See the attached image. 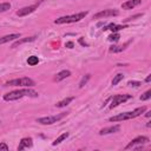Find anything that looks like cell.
<instances>
[{"instance_id": "484cf974", "label": "cell", "mask_w": 151, "mask_h": 151, "mask_svg": "<svg viewBox=\"0 0 151 151\" xmlns=\"http://www.w3.org/2000/svg\"><path fill=\"white\" fill-rule=\"evenodd\" d=\"M127 85H129V86H133V87H138V86H140L142 84H140V81H136V80H130V81L127 83Z\"/></svg>"}, {"instance_id": "9a60e30c", "label": "cell", "mask_w": 151, "mask_h": 151, "mask_svg": "<svg viewBox=\"0 0 151 151\" xmlns=\"http://www.w3.org/2000/svg\"><path fill=\"white\" fill-rule=\"evenodd\" d=\"M126 27H127L126 25H114V24H110V25L105 26V27L103 28V31L111 29L112 33H116V32H118V31H120V29H124V28H126Z\"/></svg>"}, {"instance_id": "ba28073f", "label": "cell", "mask_w": 151, "mask_h": 151, "mask_svg": "<svg viewBox=\"0 0 151 151\" xmlns=\"http://www.w3.org/2000/svg\"><path fill=\"white\" fill-rule=\"evenodd\" d=\"M118 14H119V12L117 9L109 8V9H104V11H100L97 14H94L93 19H104V18H109V17H116Z\"/></svg>"}, {"instance_id": "52a82bcc", "label": "cell", "mask_w": 151, "mask_h": 151, "mask_svg": "<svg viewBox=\"0 0 151 151\" xmlns=\"http://www.w3.org/2000/svg\"><path fill=\"white\" fill-rule=\"evenodd\" d=\"M150 142V139L145 136H138L136 137L134 139H132L126 146H125V150H129V149H133L136 145H143V144H147Z\"/></svg>"}, {"instance_id": "4fadbf2b", "label": "cell", "mask_w": 151, "mask_h": 151, "mask_svg": "<svg viewBox=\"0 0 151 151\" xmlns=\"http://www.w3.org/2000/svg\"><path fill=\"white\" fill-rule=\"evenodd\" d=\"M33 145V140L32 138L29 137H26V138H22L19 143V146H18V150H24V149H28Z\"/></svg>"}, {"instance_id": "8992f818", "label": "cell", "mask_w": 151, "mask_h": 151, "mask_svg": "<svg viewBox=\"0 0 151 151\" xmlns=\"http://www.w3.org/2000/svg\"><path fill=\"white\" fill-rule=\"evenodd\" d=\"M132 96L131 94H116L112 99H111V104H110V109H113L116 106H118L119 104H123L124 101L131 99Z\"/></svg>"}, {"instance_id": "ac0fdd59", "label": "cell", "mask_w": 151, "mask_h": 151, "mask_svg": "<svg viewBox=\"0 0 151 151\" xmlns=\"http://www.w3.org/2000/svg\"><path fill=\"white\" fill-rule=\"evenodd\" d=\"M73 99H74L73 97H67V98H65V99H63V100L58 101V103L55 104V106H57V107H64V106H67V105H68Z\"/></svg>"}, {"instance_id": "277c9868", "label": "cell", "mask_w": 151, "mask_h": 151, "mask_svg": "<svg viewBox=\"0 0 151 151\" xmlns=\"http://www.w3.org/2000/svg\"><path fill=\"white\" fill-rule=\"evenodd\" d=\"M35 81L28 77H22V78H17L12 79L7 83H5V86H25V87H31L34 86Z\"/></svg>"}, {"instance_id": "6da1fadb", "label": "cell", "mask_w": 151, "mask_h": 151, "mask_svg": "<svg viewBox=\"0 0 151 151\" xmlns=\"http://www.w3.org/2000/svg\"><path fill=\"white\" fill-rule=\"evenodd\" d=\"M39 94L37 91L32 90V88H21V90H15L12 92H8L6 94H4V100L6 101H13V100H18L21 99L24 97H31V98H37Z\"/></svg>"}, {"instance_id": "7402d4cb", "label": "cell", "mask_w": 151, "mask_h": 151, "mask_svg": "<svg viewBox=\"0 0 151 151\" xmlns=\"http://www.w3.org/2000/svg\"><path fill=\"white\" fill-rule=\"evenodd\" d=\"M123 78H124V74H122V73H118L117 76H114V78L112 79V85L114 86V85H117L120 80H123Z\"/></svg>"}, {"instance_id": "2e32d148", "label": "cell", "mask_w": 151, "mask_h": 151, "mask_svg": "<svg viewBox=\"0 0 151 151\" xmlns=\"http://www.w3.org/2000/svg\"><path fill=\"white\" fill-rule=\"evenodd\" d=\"M70 76H71V71H68V70H63V71H60L59 73H57L54 80H55V81H61V80L68 78Z\"/></svg>"}, {"instance_id": "4316f807", "label": "cell", "mask_w": 151, "mask_h": 151, "mask_svg": "<svg viewBox=\"0 0 151 151\" xmlns=\"http://www.w3.org/2000/svg\"><path fill=\"white\" fill-rule=\"evenodd\" d=\"M0 150L7 151V150H8V145H7L6 143H0Z\"/></svg>"}, {"instance_id": "603a6c76", "label": "cell", "mask_w": 151, "mask_h": 151, "mask_svg": "<svg viewBox=\"0 0 151 151\" xmlns=\"http://www.w3.org/2000/svg\"><path fill=\"white\" fill-rule=\"evenodd\" d=\"M11 8V4L9 2H1L0 4V12H6Z\"/></svg>"}, {"instance_id": "e0dca14e", "label": "cell", "mask_w": 151, "mask_h": 151, "mask_svg": "<svg viewBox=\"0 0 151 151\" xmlns=\"http://www.w3.org/2000/svg\"><path fill=\"white\" fill-rule=\"evenodd\" d=\"M131 42V40L130 41H127V42H125L124 45H112L111 47H110V52H112V53H118V52H122V51H124L125 48H126V46H129V44Z\"/></svg>"}, {"instance_id": "9c48e42d", "label": "cell", "mask_w": 151, "mask_h": 151, "mask_svg": "<svg viewBox=\"0 0 151 151\" xmlns=\"http://www.w3.org/2000/svg\"><path fill=\"white\" fill-rule=\"evenodd\" d=\"M38 5H31V6H26V7H22L20 8L19 11H17V15L18 17H25V15H28L31 13H33L35 9H37Z\"/></svg>"}, {"instance_id": "83f0119b", "label": "cell", "mask_w": 151, "mask_h": 151, "mask_svg": "<svg viewBox=\"0 0 151 151\" xmlns=\"http://www.w3.org/2000/svg\"><path fill=\"white\" fill-rule=\"evenodd\" d=\"M67 48H73V46H74V44L72 42V41H68V42H66V45H65Z\"/></svg>"}, {"instance_id": "4dcf8cb0", "label": "cell", "mask_w": 151, "mask_h": 151, "mask_svg": "<svg viewBox=\"0 0 151 151\" xmlns=\"http://www.w3.org/2000/svg\"><path fill=\"white\" fill-rule=\"evenodd\" d=\"M145 116H146V117H150V116H151V111H147V112L145 113Z\"/></svg>"}, {"instance_id": "cb8c5ba5", "label": "cell", "mask_w": 151, "mask_h": 151, "mask_svg": "<svg viewBox=\"0 0 151 151\" xmlns=\"http://www.w3.org/2000/svg\"><path fill=\"white\" fill-rule=\"evenodd\" d=\"M119 38H120V35L116 32V33H112L111 35H109V41H113V42H117L118 40H119Z\"/></svg>"}, {"instance_id": "5bb4252c", "label": "cell", "mask_w": 151, "mask_h": 151, "mask_svg": "<svg viewBox=\"0 0 151 151\" xmlns=\"http://www.w3.org/2000/svg\"><path fill=\"white\" fill-rule=\"evenodd\" d=\"M20 38V33H13V34H7V35H4L0 38V45L1 44H6V42H9L12 40H15V39H19Z\"/></svg>"}, {"instance_id": "1f68e13d", "label": "cell", "mask_w": 151, "mask_h": 151, "mask_svg": "<svg viewBox=\"0 0 151 151\" xmlns=\"http://www.w3.org/2000/svg\"><path fill=\"white\" fill-rule=\"evenodd\" d=\"M0 123H1V122H0Z\"/></svg>"}, {"instance_id": "d4e9b609", "label": "cell", "mask_w": 151, "mask_h": 151, "mask_svg": "<svg viewBox=\"0 0 151 151\" xmlns=\"http://www.w3.org/2000/svg\"><path fill=\"white\" fill-rule=\"evenodd\" d=\"M150 97H151V90H147L146 92H144L142 96H140V100H147V99H150Z\"/></svg>"}, {"instance_id": "44dd1931", "label": "cell", "mask_w": 151, "mask_h": 151, "mask_svg": "<svg viewBox=\"0 0 151 151\" xmlns=\"http://www.w3.org/2000/svg\"><path fill=\"white\" fill-rule=\"evenodd\" d=\"M90 78H91V74H85V76L81 78L80 83H79V87H80V88H81V87H84V86L86 85V83L90 80Z\"/></svg>"}, {"instance_id": "5b68a950", "label": "cell", "mask_w": 151, "mask_h": 151, "mask_svg": "<svg viewBox=\"0 0 151 151\" xmlns=\"http://www.w3.org/2000/svg\"><path fill=\"white\" fill-rule=\"evenodd\" d=\"M66 116H67V112H61V113H58V114H54V116L41 117V118H38L37 119V123H39L41 125H51V124H54V123L61 120Z\"/></svg>"}, {"instance_id": "30bf717a", "label": "cell", "mask_w": 151, "mask_h": 151, "mask_svg": "<svg viewBox=\"0 0 151 151\" xmlns=\"http://www.w3.org/2000/svg\"><path fill=\"white\" fill-rule=\"evenodd\" d=\"M140 2H142V0H127V1L122 4V8L126 9V11L127 9H132V8L137 7L138 5H140Z\"/></svg>"}, {"instance_id": "3957f363", "label": "cell", "mask_w": 151, "mask_h": 151, "mask_svg": "<svg viewBox=\"0 0 151 151\" xmlns=\"http://www.w3.org/2000/svg\"><path fill=\"white\" fill-rule=\"evenodd\" d=\"M87 15V12H79L76 14H71V15H65V17H60L58 19L54 20V24H72V22H77L80 21L81 19H84Z\"/></svg>"}, {"instance_id": "ffe728a7", "label": "cell", "mask_w": 151, "mask_h": 151, "mask_svg": "<svg viewBox=\"0 0 151 151\" xmlns=\"http://www.w3.org/2000/svg\"><path fill=\"white\" fill-rule=\"evenodd\" d=\"M38 63H39V58H38L37 55H31V57L27 58V64H28L29 66H34V65H37Z\"/></svg>"}, {"instance_id": "7c38bea8", "label": "cell", "mask_w": 151, "mask_h": 151, "mask_svg": "<svg viewBox=\"0 0 151 151\" xmlns=\"http://www.w3.org/2000/svg\"><path fill=\"white\" fill-rule=\"evenodd\" d=\"M120 130V126L119 125H113V126H109V127H104L99 131V134L100 136H104V134H110V133H116Z\"/></svg>"}, {"instance_id": "8fae6325", "label": "cell", "mask_w": 151, "mask_h": 151, "mask_svg": "<svg viewBox=\"0 0 151 151\" xmlns=\"http://www.w3.org/2000/svg\"><path fill=\"white\" fill-rule=\"evenodd\" d=\"M35 35H33V37H27V38H21V39H17L13 44H12V48H15V47H18V46H20V45H22V44H25V42H31V41H34L35 40Z\"/></svg>"}, {"instance_id": "f1b7e54d", "label": "cell", "mask_w": 151, "mask_h": 151, "mask_svg": "<svg viewBox=\"0 0 151 151\" xmlns=\"http://www.w3.org/2000/svg\"><path fill=\"white\" fill-rule=\"evenodd\" d=\"M79 42H80V44H81V45H83V46H87V44H86V42H85V41H84V40H83V39H81V38H80V39H79Z\"/></svg>"}, {"instance_id": "f546056e", "label": "cell", "mask_w": 151, "mask_h": 151, "mask_svg": "<svg viewBox=\"0 0 151 151\" xmlns=\"http://www.w3.org/2000/svg\"><path fill=\"white\" fill-rule=\"evenodd\" d=\"M150 80H151V74H149V76L146 77V79H145V81H146V83H150Z\"/></svg>"}, {"instance_id": "d6986e66", "label": "cell", "mask_w": 151, "mask_h": 151, "mask_svg": "<svg viewBox=\"0 0 151 151\" xmlns=\"http://www.w3.org/2000/svg\"><path fill=\"white\" fill-rule=\"evenodd\" d=\"M67 137H68V132H64L63 134H60V136H59V137H58V138H57V139H55V140L52 143V145H53V146H55V145L60 144V143H61L63 140H65Z\"/></svg>"}, {"instance_id": "7a4b0ae2", "label": "cell", "mask_w": 151, "mask_h": 151, "mask_svg": "<svg viewBox=\"0 0 151 151\" xmlns=\"http://www.w3.org/2000/svg\"><path fill=\"white\" fill-rule=\"evenodd\" d=\"M146 111V106H142V107H137L134 109L133 111H130V112H124V113H119L117 116H113V117H110L109 120L110 122H123V120H129V119H133L138 116H140L143 112Z\"/></svg>"}]
</instances>
